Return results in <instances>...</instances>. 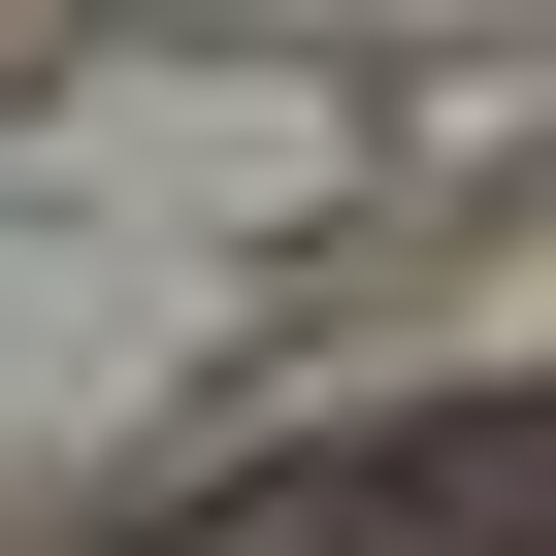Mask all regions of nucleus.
<instances>
[{"mask_svg":"<svg viewBox=\"0 0 556 556\" xmlns=\"http://www.w3.org/2000/svg\"><path fill=\"white\" fill-rule=\"evenodd\" d=\"M229 556H556V426H393L328 491H262Z\"/></svg>","mask_w":556,"mask_h":556,"instance_id":"1","label":"nucleus"}]
</instances>
